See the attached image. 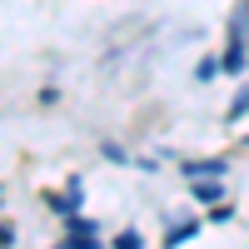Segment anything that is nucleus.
Masks as SVG:
<instances>
[{
  "label": "nucleus",
  "mask_w": 249,
  "mask_h": 249,
  "mask_svg": "<svg viewBox=\"0 0 249 249\" xmlns=\"http://www.w3.org/2000/svg\"><path fill=\"white\" fill-rule=\"evenodd\" d=\"M100 230L90 219H80V214H70V224H65V244H85V239H95Z\"/></svg>",
  "instance_id": "obj_1"
},
{
  "label": "nucleus",
  "mask_w": 249,
  "mask_h": 249,
  "mask_svg": "<svg viewBox=\"0 0 249 249\" xmlns=\"http://www.w3.org/2000/svg\"><path fill=\"white\" fill-rule=\"evenodd\" d=\"M190 175H210V179H219L224 175V160H210V164H184Z\"/></svg>",
  "instance_id": "obj_2"
}]
</instances>
